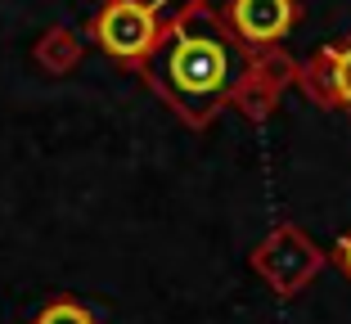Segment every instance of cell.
<instances>
[{
	"label": "cell",
	"mask_w": 351,
	"mask_h": 324,
	"mask_svg": "<svg viewBox=\"0 0 351 324\" xmlns=\"http://www.w3.org/2000/svg\"><path fill=\"white\" fill-rule=\"evenodd\" d=\"M252 73V54L239 32H230L203 5H189L154 41L145 77L185 122H207Z\"/></svg>",
	"instance_id": "cell-1"
},
{
	"label": "cell",
	"mask_w": 351,
	"mask_h": 324,
	"mask_svg": "<svg viewBox=\"0 0 351 324\" xmlns=\"http://www.w3.org/2000/svg\"><path fill=\"white\" fill-rule=\"evenodd\" d=\"M95 41L117 59H140L158 41V14L140 0H108L95 18Z\"/></svg>",
	"instance_id": "cell-2"
},
{
	"label": "cell",
	"mask_w": 351,
	"mask_h": 324,
	"mask_svg": "<svg viewBox=\"0 0 351 324\" xmlns=\"http://www.w3.org/2000/svg\"><path fill=\"white\" fill-rule=\"evenodd\" d=\"M230 18H234V32L252 45H275L293 32V0H234L230 5Z\"/></svg>",
	"instance_id": "cell-3"
},
{
	"label": "cell",
	"mask_w": 351,
	"mask_h": 324,
	"mask_svg": "<svg viewBox=\"0 0 351 324\" xmlns=\"http://www.w3.org/2000/svg\"><path fill=\"white\" fill-rule=\"evenodd\" d=\"M324 86H329V99L351 108V41L324 54Z\"/></svg>",
	"instance_id": "cell-4"
},
{
	"label": "cell",
	"mask_w": 351,
	"mask_h": 324,
	"mask_svg": "<svg viewBox=\"0 0 351 324\" xmlns=\"http://www.w3.org/2000/svg\"><path fill=\"white\" fill-rule=\"evenodd\" d=\"M36 324H95V320L73 302H54V306H45V311L36 315Z\"/></svg>",
	"instance_id": "cell-5"
},
{
	"label": "cell",
	"mask_w": 351,
	"mask_h": 324,
	"mask_svg": "<svg viewBox=\"0 0 351 324\" xmlns=\"http://www.w3.org/2000/svg\"><path fill=\"white\" fill-rule=\"evenodd\" d=\"M140 5H149L154 14H176V10H189V5H198V0H140Z\"/></svg>",
	"instance_id": "cell-6"
},
{
	"label": "cell",
	"mask_w": 351,
	"mask_h": 324,
	"mask_svg": "<svg viewBox=\"0 0 351 324\" xmlns=\"http://www.w3.org/2000/svg\"><path fill=\"white\" fill-rule=\"evenodd\" d=\"M342 271L351 275V234H347V239H342Z\"/></svg>",
	"instance_id": "cell-7"
}]
</instances>
